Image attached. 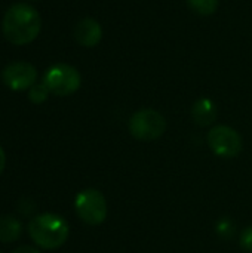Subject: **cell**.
I'll list each match as a JSON object with an SVG mask.
<instances>
[{
  "mask_svg": "<svg viewBox=\"0 0 252 253\" xmlns=\"http://www.w3.org/2000/svg\"><path fill=\"white\" fill-rule=\"evenodd\" d=\"M166 130V119L156 110L144 108L129 119V132L138 141L159 139Z\"/></svg>",
  "mask_w": 252,
  "mask_h": 253,
  "instance_id": "obj_3",
  "label": "cell"
},
{
  "mask_svg": "<svg viewBox=\"0 0 252 253\" xmlns=\"http://www.w3.org/2000/svg\"><path fill=\"white\" fill-rule=\"evenodd\" d=\"M28 236L30 239L42 249L53 251L61 248L70 234L67 221L55 213L36 215L28 222Z\"/></svg>",
  "mask_w": 252,
  "mask_h": 253,
  "instance_id": "obj_2",
  "label": "cell"
},
{
  "mask_svg": "<svg viewBox=\"0 0 252 253\" xmlns=\"http://www.w3.org/2000/svg\"><path fill=\"white\" fill-rule=\"evenodd\" d=\"M3 83L12 90H28L36 84L37 70L30 62L18 61L4 67L1 73Z\"/></svg>",
  "mask_w": 252,
  "mask_h": 253,
  "instance_id": "obj_7",
  "label": "cell"
},
{
  "mask_svg": "<svg viewBox=\"0 0 252 253\" xmlns=\"http://www.w3.org/2000/svg\"><path fill=\"white\" fill-rule=\"evenodd\" d=\"M241 248L247 252L252 253V227H247L242 233H241Z\"/></svg>",
  "mask_w": 252,
  "mask_h": 253,
  "instance_id": "obj_14",
  "label": "cell"
},
{
  "mask_svg": "<svg viewBox=\"0 0 252 253\" xmlns=\"http://www.w3.org/2000/svg\"><path fill=\"white\" fill-rule=\"evenodd\" d=\"M74 209L77 216L88 225H100L107 218L105 197L94 188L83 190L76 196Z\"/></svg>",
  "mask_w": 252,
  "mask_h": 253,
  "instance_id": "obj_5",
  "label": "cell"
},
{
  "mask_svg": "<svg viewBox=\"0 0 252 253\" xmlns=\"http://www.w3.org/2000/svg\"><path fill=\"white\" fill-rule=\"evenodd\" d=\"M102 37V28L101 25L92 19V18H85L77 22L74 27V39L77 40L79 44L85 47H94L100 43Z\"/></svg>",
  "mask_w": 252,
  "mask_h": 253,
  "instance_id": "obj_8",
  "label": "cell"
},
{
  "mask_svg": "<svg viewBox=\"0 0 252 253\" xmlns=\"http://www.w3.org/2000/svg\"><path fill=\"white\" fill-rule=\"evenodd\" d=\"M192 119L199 126H209L217 119V107L212 99L201 98L192 107Z\"/></svg>",
  "mask_w": 252,
  "mask_h": 253,
  "instance_id": "obj_9",
  "label": "cell"
},
{
  "mask_svg": "<svg viewBox=\"0 0 252 253\" xmlns=\"http://www.w3.org/2000/svg\"><path fill=\"white\" fill-rule=\"evenodd\" d=\"M4 168H6V154H4L3 148L0 147V175L3 173Z\"/></svg>",
  "mask_w": 252,
  "mask_h": 253,
  "instance_id": "obj_17",
  "label": "cell"
},
{
  "mask_svg": "<svg viewBox=\"0 0 252 253\" xmlns=\"http://www.w3.org/2000/svg\"><path fill=\"white\" fill-rule=\"evenodd\" d=\"M42 82L50 93L56 96H68L80 87L82 79L74 67L68 64H55L46 70Z\"/></svg>",
  "mask_w": 252,
  "mask_h": 253,
  "instance_id": "obj_4",
  "label": "cell"
},
{
  "mask_svg": "<svg viewBox=\"0 0 252 253\" xmlns=\"http://www.w3.org/2000/svg\"><path fill=\"white\" fill-rule=\"evenodd\" d=\"M49 89L45 86V83H36L33 84L30 89H28V99L33 102V104H42L48 99L49 96Z\"/></svg>",
  "mask_w": 252,
  "mask_h": 253,
  "instance_id": "obj_12",
  "label": "cell"
},
{
  "mask_svg": "<svg viewBox=\"0 0 252 253\" xmlns=\"http://www.w3.org/2000/svg\"><path fill=\"white\" fill-rule=\"evenodd\" d=\"M208 145L218 157L233 159L242 151V138L233 127L218 125L209 130Z\"/></svg>",
  "mask_w": 252,
  "mask_h": 253,
  "instance_id": "obj_6",
  "label": "cell"
},
{
  "mask_svg": "<svg viewBox=\"0 0 252 253\" xmlns=\"http://www.w3.org/2000/svg\"><path fill=\"white\" fill-rule=\"evenodd\" d=\"M13 253H40L39 249H36V248H33V246H28V245H22V246H19V248H16Z\"/></svg>",
  "mask_w": 252,
  "mask_h": 253,
  "instance_id": "obj_16",
  "label": "cell"
},
{
  "mask_svg": "<svg viewBox=\"0 0 252 253\" xmlns=\"http://www.w3.org/2000/svg\"><path fill=\"white\" fill-rule=\"evenodd\" d=\"M36 211V205L34 202H31L30 199H22L19 203H18V212L22 215V216H30L33 215Z\"/></svg>",
  "mask_w": 252,
  "mask_h": 253,
  "instance_id": "obj_15",
  "label": "cell"
},
{
  "mask_svg": "<svg viewBox=\"0 0 252 253\" xmlns=\"http://www.w3.org/2000/svg\"><path fill=\"white\" fill-rule=\"evenodd\" d=\"M189 7L198 15H212L218 7V0H187Z\"/></svg>",
  "mask_w": 252,
  "mask_h": 253,
  "instance_id": "obj_11",
  "label": "cell"
},
{
  "mask_svg": "<svg viewBox=\"0 0 252 253\" xmlns=\"http://www.w3.org/2000/svg\"><path fill=\"white\" fill-rule=\"evenodd\" d=\"M1 30L9 43L16 46L28 44L42 30V18L33 6L16 3L6 10Z\"/></svg>",
  "mask_w": 252,
  "mask_h": 253,
  "instance_id": "obj_1",
  "label": "cell"
},
{
  "mask_svg": "<svg viewBox=\"0 0 252 253\" xmlns=\"http://www.w3.org/2000/svg\"><path fill=\"white\" fill-rule=\"evenodd\" d=\"M22 236V224L13 215L0 216V243H13Z\"/></svg>",
  "mask_w": 252,
  "mask_h": 253,
  "instance_id": "obj_10",
  "label": "cell"
},
{
  "mask_svg": "<svg viewBox=\"0 0 252 253\" xmlns=\"http://www.w3.org/2000/svg\"><path fill=\"white\" fill-rule=\"evenodd\" d=\"M217 233L223 237V239H232L235 234V227L232 224L230 219H221L217 224Z\"/></svg>",
  "mask_w": 252,
  "mask_h": 253,
  "instance_id": "obj_13",
  "label": "cell"
}]
</instances>
